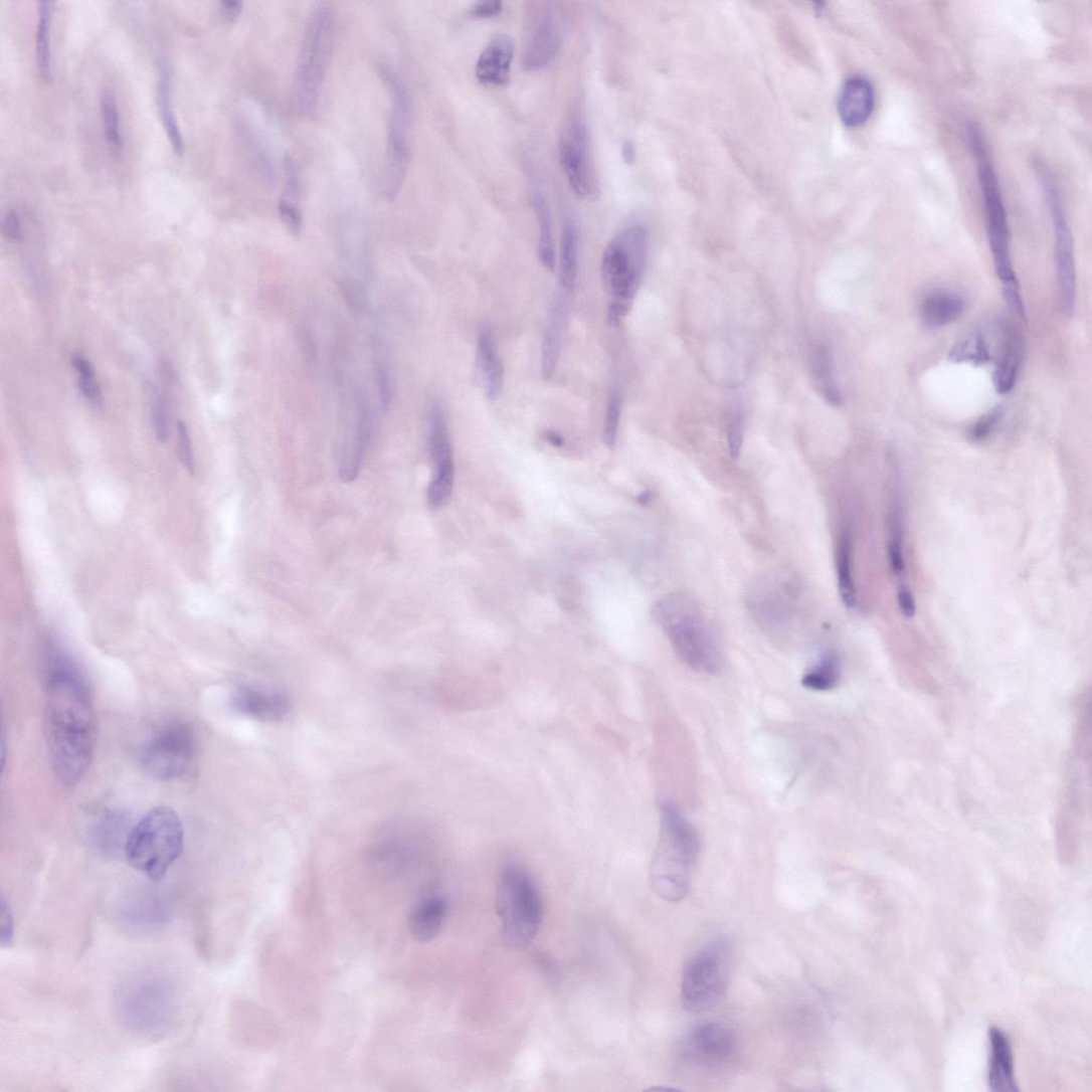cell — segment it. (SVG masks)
<instances>
[{
  "label": "cell",
  "mask_w": 1092,
  "mask_h": 1092,
  "mask_svg": "<svg viewBox=\"0 0 1092 1092\" xmlns=\"http://www.w3.org/2000/svg\"><path fill=\"white\" fill-rule=\"evenodd\" d=\"M45 729L49 763L65 786L89 770L98 741V719L89 684L74 662L49 647L45 666Z\"/></svg>",
  "instance_id": "obj_1"
},
{
  "label": "cell",
  "mask_w": 1092,
  "mask_h": 1092,
  "mask_svg": "<svg viewBox=\"0 0 1092 1092\" xmlns=\"http://www.w3.org/2000/svg\"><path fill=\"white\" fill-rule=\"evenodd\" d=\"M654 616L678 657L693 671L710 676L721 671L724 655L717 633L694 596L668 594L656 604Z\"/></svg>",
  "instance_id": "obj_2"
},
{
  "label": "cell",
  "mask_w": 1092,
  "mask_h": 1092,
  "mask_svg": "<svg viewBox=\"0 0 1092 1092\" xmlns=\"http://www.w3.org/2000/svg\"><path fill=\"white\" fill-rule=\"evenodd\" d=\"M700 856V839L694 826L677 805L664 802L661 807V833L650 880L652 890L669 903H679L689 895Z\"/></svg>",
  "instance_id": "obj_3"
},
{
  "label": "cell",
  "mask_w": 1092,
  "mask_h": 1092,
  "mask_svg": "<svg viewBox=\"0 0 1092 1092\" xmlns=\"http://www.w3.org/2000/svg\"><path fill=\"white\" fill-rule=\"evenodd\" d=\"M968 140L975 156L980 185L985 227L993 257L994 267L1003 285V294L1010 308L1021 317L1026 316L1018 280L1011 255V233L1006 202L997 175L989 157L985 141L975 127L968 130Z\"/></svg>",
  "instance_id": "obj_4"
},
{
  "label": "cell",
  "mask_w": 1092,
  "mask_h": 1092,
  "mask_svg": "<svg viewBox=\"0 0 1092 1092\" xmlns=\"http://www.w3.org/2000/svg\"><path fill=\"white\" fill-rule=\"evenodd\" d=\"M185 847L183 823L168 806H156L144 815L129 834L125 856L129 865L160 883Z\"/></svg>",
  "instance_id": "obj_5"
},
{
  "label": "cell",
  "mask_w": 1092,
  "mask_h": 1092,
  "mask_svg": "<svg viewBox=\"0 0 1092 1092\" xmlns=\"http://www.w3.org/2000/svg\"><path fill=\"white\" fill-rule=\"evenodd\" d=\"M648 235L640 224L626 226L607 244L602 259V279L611 298L607 314L610 327L619 326L630 309L646 268Z\"/></svg>",
  "instance_id": "obj_6"
},
{
  "label": "cell",
  "mask_w": 1092,
  "mask_h": 1092,
  "mask_svg": "<svg viewBox=\"0 0 1092 1092\" xmlns=\"http://www.w3.org/2000/svg\"><path fill=\"white\" fill-rule=\"evenodd\" d=\"M336 22L331 8L320 6L310 16L292 94L294 112L310 116L319 105L331 61Z\"/></svg>",
  "instance_id": "obj_7"
},
{
  "label": "cell",
  "mask_w": 1092,
  "mask_h": 1092,
  "mask_svg": "<svg viewBox=\"0 0 1092 1092\" xmlns=\"http://www.w3.org/2000/svg\"><path fill=\"white\" fill-rule=\"evenodd\" d=\"M496 906L506 944L518 949L530 945L544 918L542 895L532 876L517 866L505 868L499 880Z\"/></svg>",
  "instance_id": "obj_8"
},
{
  "label": "cell",
  "mask_w": 1092,
  "mask_h": 1092,
  "mask_svg": "<svg viewBox=\"0 0 1092 1092\" xmlns=\"http://www.w3.org/2000/svg\"><path fill=\"white\" fill-rule=\"evenodd\" d=\"M729 974V949L724 942L704 946L687 961L681 984V999L686 1011L708 1012L724 995Z\"/></svg>",
  "instance_id": "obj_9"
},
{
  "label": "cell",
  "mask_w": 1092,
  "mask_h": 1092,
  "mask_svg": "<svg viewBox=\"0 0 1092 1092\" xmlns=\"http://www.w3.org/2000/svg\"><path fill=\"white\" fill-rule=\"evenodd\" d=\"M195 731L184 721H169L158 727L140 752V764L154 779H180L189 770L197 754Z\"/></svg>",
  "instance_id": "obj_10"
},
{
  "label": "cell",
  "mask_w": 1092,
  "mask_h": 1092,
  "mask_svg": "<svg viewBox=\"0 0 1092 1092\" xmlns=\"http://www.w3.org/2000/svg\"><path fill=\"white\" fill-rule=\"evenodd\" d=\"M559 158L563 172L579 198L588 199L597 190L590 132L583 113L573 110L562 130Z\"/></svg>",
  "instance_id": "obj_11"
},
{
  "label": "cell",
  "mask_w": 1092,
  "mask_h": 1092,
  "mask_svg": "<svg viewBox=\"0 0 1092 1092\" xmlns=\"http://www.w3.org/2000/svg\"><path fill=\"white\" fill-rule=\"evenodd\" d=\"M120 1002L132 1026L154 1034L171 1016L173 994L163 979L141 978L122 990Z\"/></svg>",
  "instance_id": "obj_12"
},
{
  "label": "cell",
  "mask_w": 1092,
  "mask_h": 1092,
  "mask_svg": "<svg viewBox=\"0 0 1092 1092\" xmlns=\"http://www.w3.org/2000/svg\"><path fill=\"white\" fill-rule=\"evenodd\" d=\"M562 19L556 7L548 2L528 4L525 14V44L523 66L536 70L548 65L560 48Z\"/></svg>",
  "instance_id": "obj_13"
},
{
  "label": "cell",
  "mask_w": 1092,
  "mask_h": 1092,
  "mask_svg": "<svg viewBox=\"0 0 1092 1092\" xmlns=\"http://www.w3.org/2000/svg\"><path fill=\"white\" fill-rule=\"evenodd\" d=\"M1047 200L1054 226L1056 270L1060 284L1062 307L1071 314L1076 303L1077 274L1074 262L1073 236L1061 192L1049 174L1043 176Z\"/></svg>",
  "instance_id": "obj_14"
},
{
  "label": "cell",
  "mask_w": 1092,
  "mask_h": 1092,
  "mask_svg": "<svg viewBox=\"0 0 1092 1092\" xmlns=\"http://www.w3.org/2000/svg\"><path fill=\"white\" fill-rule=\"evenodd\" d=\"M429 436L433 462L432 479L427 490L430 508H442L450 499L454 484L452 447L443 410L433 403L429 412Z\"/></svg>",
  "instance_id": "obj_15"
},
{
  "label": "cell",
  "mask_w": 1092,
  "mask_h": 1092,
  "mask_svg": "<svg viewBox=\"0 0 1092 1092\" xmlns=\"http://www.w3.org/2000/svg\"><path fill=\"white\" fill-rule=\"evenodd\" d=\"M737 1051V1037L727 1025L703 1023L684 1038L682 1059L696 1066L713 1067L728 1063Z\"/></svg>",
  "instance_id": "obj_16"
},
{
  "label": "cell",
  "mask_w": 1092,
  "mask_h": 1092,
  "mask_svg": "<svg viewBox=\"0 0 1092 1092\" xmlns=\"http://www.w3.org/2000/svg\"><path fill=\"white\" fill-rule=\"evenodd\" d=\"M410 119L391 115L387 127V144L381 176L383 195L395 199L410 166V148L407 132Z\"/></svg>",
  "instance_id": "obj_17"
},
{
  "label": "cell",
  "mask_w": 1092,
  "mask_h": 1092,
  "mask_svg": "<svg viewBox=\"0 0 1092 1092\" xmlns=\"http://www.w3.org/2000/svg\"><path fill=\"white\" fill-rule=\"evenodd\" d=\"M998 344L993 382L996 392L1004 395L1013 391L1024 360V340L1011 325L1002 323L998 328Z\"/></svg>",
  "instance_id": "obj_18"
},
{
  "label": "cell",
  "mask_w": 1092,
  "mask_h": 1092,
  "mask_svg": "<svg viewBox=\"0 0 1092 1092\" xmlns=\"http://www.w3.org/2000/svg\"><path fill=\"white\" fill-rule=\"evenodd\" d=\"M876 105L874 85L869 78L855 75L842 86L838 102L841 121L848 128H859L870 120Z\"/></svg>",
  "instance_id": "obj_19"
},
{
  "label": "cell",
  "mask_w": 1092,
  "mask_h": 1092,
  "mask_svg": "<svg viewBox=\"0 0 1092 1092\" xmlns=\"http://www.w3.org/2000/svg\"><path fill=\"white\" fill-rule=\"evenodd\" d=\"M515 56V43L506 33L495 35L480 55L475 75L485 84H505L512 72Z\"/></svg>",
  "instance_id": "obj_20"
},
{
  "label": "cell",
  "mask_w": 1092,
  "mask_h": 1092,
  "mask_svg": "<svg viewBox=\"0 0 1092 1092\" xmlns=\"http://www.w3.org/2000/svg\"><path fill=\"white\" fill-rule=\"evenodd\" d=\"M231 704L237 713L258 721H279L290 711V704L285 696L248 686L240 687L234 693Z\"/></svg>",
  "instance_id": "obj_21"
},
{
  "label": "cell",
  "mask_w": 1092,
  "mask_h": 1092,
  "mask_svg": "<svg viewBox=\"0 0 1092 1092\" xmlns=\"http://www.w3.org/2000/svg\"><path fill=\"white\" fill-rule=\"evenodd\" d=\"M990 1061L988 1082L993 1092H1015L1019 1087L1015 1078L1013 1049L1009 1036L1000 1029L989 1031Z\"/></svg>",
  "instance_id": "obj_22"
},
{
  "label": "cell",
  "mask_w": 1092,
  "mask_h": 1092,
  "mask_svg": "<svg viewBox=\"0 0 1092 1092\" xmlns=\"http://www.w3.org/2000/svg\"><path fill=\"white\" fill-rule=\"evenodd\" d=\"M446 911L447 905L441 896H428L419 902L413 908L409 918L412 937L421 943L434 940L441 932Z\"/></svg>",
  "instance_id": "obj_23"
},
{
  "label": "cell",
  "mask_w": 1092,
  "mask_h": 1092,
  "mask_svg": "<svg viewBox=\"0 0 1092 1092\" xmlns=\"http://www.w3.org/2000/svg\"><path fill=\"white\" fill-rule=\"evenodd\" d=\"M965 306L961 295L950 291H936L924 299L921 319L928 328H942L960 319Z\"/></svg>",
  "instance_id": "obj_24"
},
{
  "label": "cell",
  "mask_w": 1092,
  "mask_h": 1092,
  "mask_svg": "<svg viewBox=\"0 0 1092 1092\" xmlns=\"http://www.w3.org/2000/svg\"><path fill=\"white\" fill-rule=\"evenodd\" d=\"M478 365L483 377L486 396L498 399L504 386V368L495 340L489 328H483L478 340Z\"/></svg>",
  "instance_id": "obj_25"
},
{
  "label": "cell",
  "mask_w": 1092,
  "mask_h": 1092,
  "mask_svg": "<svg viewBox=\"0 0 1092 1092\" xmlns=\"http://www.w3.org/2000/svg\"><path fill=\"white\" fill-rule=\"evenodd\" d=\"M160 75H158L157 104L170 144L176 155H183L185 144L178 120H176L171 101V73L168 61L160 59Z\"/></svg>",
  "instance_id": "obj_26"
},
{
  "label": "cell",
  "mask_w": 1092,
  "mask_h": 1092,
  "mask_svg": "<svg viewBox=\"0 0 1092 1092\" xmlns=\"http://www.w3.org/2000/svg\"><path fill=\"white\" fill-rule=\"evenodd\" d=\"M531 200L539 224V258L545 269L555 267V250L552 232L551 213L548 200L537 179L531 180Z\"/></svg>",
  "instance_id": "obj_27"
},
{
  "label": "cell",
  "mask_w": 1092,
  "mask_h": 1092,
  "mask_svg": "<svg viewBox=\"0 0 1092 1092\" xmlns=\"http://www.w3.org/2000/svg\"><path fill=\"white\" fill-rule=\"evenodd\" d=\"M131 830L126 815L119 812H106L94 824L90 832L92 841L104 853L113 854L120 849L125 851Z\"/></svg>",
  "instance_id": "obj_28"
},
{
  "label": "cell",
  "mask_w": 1092,
  "mask_h": 1092,
  "mask_svg": "<svg viewBox=\"0 0 1092 1092\" xmlns=\"http://www.w3.org/2000/svg\"><path fill=\"white\" fill-rule=\"evenodd\" d=\"M560 280L567 291L576 286L578 276V228L576 221L568 215L562 225L561 234Z\"/></svg>",
  "instance_id": "obj_29"
},
{
  "label": "cell",
  "mask_w": 1092,
  "mask_h": 1092,
  "mask_svg": "<svg viewBox=\"0 0 1092 1092\" xmlns=\"http://www.w3.org/2000/svg\"><path fill=\"white\" fill-rule=\"evenodd\" d=\"M562 310L559 304L554 306L550 322L546 327L542 344V376L551 380L555 373L560 354Z\"/></svg>",
  "instance_id": "obj_30"
},
{
  "label": "cell",
  "mask_w": 1092,
  "mask_h": 1092,
  "mask_svg": "<svg viewBox=\"0 0 1092 1092\" xmlns=\"http://www.w3.org/2000/svg\"><path fill=\"white\" fill-rule=\"evenodd\" d=\"M949 358L957 363L968 362L980 365L991 361L992 355L983 332L975 330L967 333L953 346L949 352Z\"/></svg>",
  "instance_id": "obj_31"
},
{
  "label": "cell",
  "mask_w": 1092,
  "mask_h": 1092,
  "mask_svg": "<svg viewBox=\"0 0 1092 1092\" xmlns=\"http://www.w3.org/2000/svg\"><path fill=\"white\" fill-rule=\"evenodd\" d=\"M841 678V664L834 654L825 655L802 678L807 690L828 692L835 689Z\"/></svg>",
  "instance_id": "obj_32"
},
{
  "label": "cell",
  "mask_w": 1092,
  "mask_h": 1092,
  "mask_svg": "<svg viewBox=\"0 0 1092 1092\" xmlns=\"http://www.w3.org/2000/svg\"><path fill=\"white\" fill-rule=\"evenodd\" d=\"M813 369L822 395L834 406H841L842 394L835 381L831 350L824 345L813 351Z\"/></svg>",
  "instance_id": "obj_33"
},
{
  "label": "cell",
  "mask_w": 1092,
  "mask_h": 1092,
  "mask_svg": "<svg viewBox=\"0 0 1092 1092\" xmlns=\"http://www.w3.org/2000/svg\"><path fill=\"white\" fill-rule=\"evenodd\" d=\"M839 590L842 601L847 607L857 604V593L852 572V541L849 534L840 538L837 554Z\"/></svg>",
  "instance_id": "obj_34"
},
{
  "label": "cell",
  "mask_w": 1092,
  "mask_h": 1092,
  "mask_svg": "<svg viewBox=\"0 0 1092 1092\" xmlns=\"http://www.w3.org/2000/svg\"><path fill=\"white\" fill-rule=\"evenodd\" d=\"M101 110L104 120L106 141H108L112 152L119 156L123 152V139L119 127L117 103L112 93L103 92L101 96Z\"/></svg>",
  "instance_id": "obj_35"
},
{
  "label": "cell",
  "mask_w": 1092,
  "mask_h": 1092,
  "mask_svg": "<svg viewBox=\"0 0 1092 1092\" xmlns=\"http://www.w3.org/2000/svg\"><path fill=\"white\" fill-rule=\"evenodd\" d=\"M39 20L37 27V62L42 79L50 78L49 23L50 3L39 2Z\"/></svg>",
  "instance_id": "obj_36"
},
{
  "label": "cell",
  "mask_w": 1092,
  "mask_h": 1092,
  "mask_svg": "<svg viewBox=\"0 0 1092 1092\" xmlns=\"http://www.w3.org/2000/svg\"><path fill=\"white\" fill-rule=\"evenodd\" d=\"M72 364L79 375L78 386L83 397L96 404V406H102L103 395L92 363L76 355L72 359Z\"/></svg>",
  "instance_id": "obj_37"
},
{
  "label": "cell",
  "mask_w": 1092,
  "mask_h": 1092,
  "mask_svg": "<svg viewBox=\"0 0 1092 1092\" xmlns=\"http://www.w3.org/2000/svg\"><path fill=\"white\" fill-rule=\"evenodd\" d=\"M622 399L619 391H613L608 399L603 438L605 445L612 449L618 439Z\"/></svg>",
  "instance_id": "obj_38"
},
{
  "label": "cell",
  "mask_w": 1092,
  "mask_h": 1092,
  "mask_svg": "<svg viewBox=\"0 0 1092 1092\" xmlns=\"http://www.w3.org/2000/svg\"><path fill=\"white\" fill-rule=\"evenodd\" d=\"M152 422L158 441L168 442L170 434L168 407L164 396L158 392L153 395Z\"/></svg>",
  "instance_id": "obj_39"
},
{
  "label": "cell",
  "mask_w": 1092,
  "mask_h": 1092,
  "mask_svg": "<svg viewBox=\"0 0 1092 1092\" xmlns=\"http://www.w3.org/2000/svg\"><path fill=\"white\" fill-rule=\"evenodd\" d=\"M176 446L183 467L191 474L195 473V454H193L192 442L185 421L179 420L176 425Z\"/></svg>",
  "instance_id": "obj_40"
},
{
  "label": "cell",
  "mask_w": 1092,
  "mask_h": 1092,
  "mask_svg": "<svg viewBox=\"0 0 1092 1092\" xmlns=\"http://www.w3.org/2000/svg\"><path fill=\"white\" fill-rule=\"evenodd\" d=\"M2 919H0V944L4 948L10 947L14 942L15 936V920L12 909L6 900V896L2 895Z\"/></svg>",
  "instance_id": "obj_41"
},
{
  "label": "cell",
  "mask_w": 1092,
  "mask_h": 1092,
  "mask_svg": "<svg viewBox=\"0 0 1092 1092\" xmlns=\"http://www.w3.org/2000/svg\"><path fill=\"white\" fill-rule=\"evenodd\" d=\"M1002 415L1003 411L1000 408H996L983 415L972 428L971 437L974 441H982V439L987 438L995 429Z\"/></svg>",
  "instance_id": "obj_42"
},
{
  "label": "cell",
  "mask_w": 1092,
  "mask_h": 1092,
  "mask_svg": "<svg viewBox=\"0 0 1092 1092\" xmlns=\"http://www.w3.org/2000/svg\"><path fill=\"white\" fill-rule=\"evenodd\" d=\"M376 381L383 406L387 407L392 399V384L389 368L381 360L376 366Z\"/></svg>",
  "instance_id": "obj_43"
},
{
  "label": "cell",
  "mask_w": 1092,
  "mask_h": 1092,
  "mask_svg": "<svg viewBox=\"0 0 1092 1092\" xmlns=\"http://www.w3.org/2000/svg\"><path fill=\"white\" fill-rule=\"evenodd\" d=\"M744 439V426L741 417H737L731 424L728 431V445L729 451L733 458H736L741 453Z\"/></svg>",
  "instance_id": "obj_44"
},
{
  "label": "cell",
  "mask_w": 1092,
  "mask_h": 1092,
  "mask_svg": "<svg viewBox=\"0 0 1092 1092\" xmlns=\"http://www.w3.org/2000/svg\"><path fill=\"white\" fill-rule=\"evenodd\" d=\"M4 235L13 241H23L24 233L19 215L11 209L8 211L3 223Z\"/></svg>",
  "instance_id": "obj_45"
},
{
  "label": "cell",
  "mask_w": 1092,
  "mask_h": 1092,
  "mask_svg": "<svg viewBox=\"0 0 1092 1092\" xmlns=\"http://www.w3.org/2000/svg\"><path fill=\"white\" fill-rule=\"evenodd\" d=\"M889 555L891 568L896 575L904 573L905 562L903 557L902 541H890Z\"/></svg>",
  "instance_id": "obj_46"
},
{
  "label": "cell",
  "mask_w": 1092,
  "mask_h": 1092,
  "mask_svg": "<svg viewBox=\"0 0 1092 1092\" xmlns=\"http://www.w3.org/2000/svg\"><path fill=\"white\" fill-rule=\"evenodd\" d=\"M503 10V4L498 0H492V2H481L475 4L471 8V14L479 17H492L499 15Z\"/></svg>",
  "instance_id": "obj_47"
},
{
  "label": "cell",
  "mask_w": 1092,
  "mask_h": 1092,
  "mask_svg": "<svg viewBox=\"0 0 1092 1092\" xmlns=\"http://www.w3.org/2000/svg\"><path fill=\"white\" fill-rule=\"evenodd\" d=\"M898 603H900L903 614L907 618H913L915 612H917V605H915L914 597L907 587H902L898 592Z\"/></svg>",
  "instance_id": "obj_48"
},
{
  "label": "cell",
  "mask_w": 1092,
  "mask_h": 1092,
  "mask_svg": "<svg viewBox=\"0 0 1092 1092\" xmlns=\"http://www.w3.org/2000/svg\"><path fill=\"white\" fill-rule=\"evenodd\" d=\"M220 8L225 19H227L228 21H234L237 19L242 11V3L231 2V0H227V2L220 3Z\"/></svg>",
  "instance_id": "obj_49"
},
{
  "label": "cell",
  "mask_w": 1092,
  "mask_h": 1092,
  "mask_svg": "<svg viewBox=\"0 0 1092 1092\" xmlns=\"http://www.w3.org/2000/svg\"><path fill=\"white\" fill-rule=\"evenodd\" d=\"M622 154L626 163L631 164L633 161H635L636 150L635 147H633V145L631 144V141H625L622 146Z\"/></svg>",
  "instance_id": "obj_50"
},
{
  "label": "cell",
  "mask_w": 1092,
  "mask_h": 1092,
  "mask_svg": "<svg viewBox=\"0 0 1092 1092\" xmlns=\"http://www.w3.org/2000/svg\"><path fill=\"white\" fill-rule=\"evenodd\" d=\"M545 437L553 446L561 447L563 446V444H565V439H563V437L556 431H546Z\"/></svg>",
  "instance_id": "obj_51"
}]
</instances>
